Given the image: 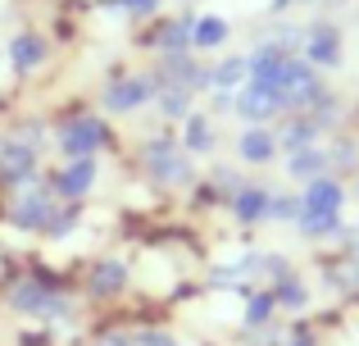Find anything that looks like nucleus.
<instances>
[{"instance_id": "19", "label": "nucleus", "mask_w": 359, "mask_h": 346, "mask_svg": "<svg viewBox=\"0 0 359 346\" xmlns=\"http://www.w3.org/2000/svg\"><path fill=\"white\" fill-rule=\"evenodd\" d=\"M182 151L187 155H205L214 146V128H210V114H187L182 119Z\"/></svg>"}, {"instance_id": "4", "label": "nucleus", "mask_w": 359, "mask_h": 346, "mask_svg": "<svg viewBox=\"0 0 359 346\" xmlns=\"http://www.w3.org/2000/svg\"><path fill=\"white\" fill-rule=\"evenodd\" d=\"M109 124L100 114H73L64 119L60 128H55V142H60V155L64 160H87V155H96L100 146H109Z\"/></svg>"}, {"instance_id": "17", "label": "nucleus", "mask_w": 359, "mask_h": 346, "mask_svg": "<svg viewBox=\"0 0 359 346\" xmlns=\"http://www.w3.org/2000/svg\"><path fill=\"white\" fill-rule=\"evenodd\" d=\"M245 78H250V60H245V55H228V60H219L210 69V87L214 91H241Z\"/></svg>"}, {"instance_id": "18", "label": "nucleus", "mask_w": 359, "mask_h": 346, "mask_svg": "<svg viewBox=\"0 0 359 346\" xmlns=\"http://www.w3.org/2000/svg\"><path fill=\"white\" fill-rule=\"evenodd\" d=\"M232 36L228 18L219 14H196V27H191V51H219L223 41Z\"/></svg>"}, {"instance_id": "15", "label": "nucleus", "mask_w": 359, "mask_h": 346, "mask_svg": "<svg viewBox=\"0 0 359 346\" xmlns=\"http://www.w3.org/2000/svg\"><path fill=\"white\" fill-rule=\"evenodd\" d=\"M5 55H9V64H14L18 73H32V69H41V64H46V41L36 32H18L14 41L5 46Z\"/></svg>"}, {"instance_id": "26", "label": "nucleus", "mask_w": 359, "mask_h": 346, "mask_svg": "<svg viewBox=\"0 0 359 346\" xmlns=\"http://www.w3.org/2000/svg\"><path fill=\"white\" fill-rule=\"evenodd\" d=\"M109 9H128V14H155L159 0H105Z\"/></svg>"}, {"instance_id": "5", "label": "nucleus", "mask_w": 359, "mask_h": 346, "mask_svg": "<svg viewBox=\"0 0 359 346\" xmlns=\"http://www.w3.org/2000/svg\"><path fill=\"white\" fill-rule=\"evenodd\" d=\"M141 160H146V173L155 178V182H164V187H187L196 178L191 155H187L177 142H168V137H150L146 151H141Z\"/></svg>"}, {"instance_id": "11", "label": "nucleus", "mask_w": 359, "mask_h": 346, "mask_svg": "<svg viewBox=\"0 0 359 346\" xmlns=\"http://www.w3.org/2000/svg\"><path fill=\"white\" fill-rule=\"evenodd\" d=\"M91 187H96V155H87V160H69L60 173L50 178V192L60 196L64 205H78Z\"/></svg>"}, {"instance_id": "10", "label": "nucleus", "mask_w": 359, "mask_h": 346, "mask_svg": "<svg viewBox=\"0 0 359 346\" xmlns=\"http://www.w3.org/2000/svg\"><path fill=\"white\" fill-rule=\"evenodd\" d=\"M191 27H196V14L159 18V23L146 32V51H159V55H187V51H191Z\"/></svg>"}, {"instance_id": "27", "label": "nucleus", "mask_w": 359, "mask_h": 346, "mask_svg": "<svg viewBox=\"0 0 359 346\" xmlns=\"http://www.w3.org/2000/svg\"><path fill=\"white\" fill-rule=\"evenodd\" d=\"M282 346H314V333H309V328H291Z\"/></svg>"}, {"instance_id": "2", "label": "nucleus", "mask_w": 359, "mask_h": 346, "mask_svg": "<svg viewBox=\"0 0 359 346\" xmlns=\"http://www.w3.org/2000/svg\"><path fill=\"white\" fill-rule=\"evenodd\" d=\"M341 205H346V187L337 182V178H314V182H305V192H300V214H296V228L300 237H332L337 228H341Z\"/></svg>"}, {"instance_id": "8", "label": "nucleus", "mask_w": 359, "mask_h": 346, "mask_svg": "<svg viewBox=\"0 0 359 346\" xmlns=\"http://www.w3.org/2000/svg\"><path fill=\"white\" fill-rule=\"evenodd\" d=\"M36 155H41V151H36L32 142H23V137H5V142H0V182H9V187L32 182Z\"/></svg>"}, {"instance_id": "24", "label": "nucleus", "mask_w": 359, "mask_h": 346, "mask_svg": "<svg viewBox=\"0 0 359 346\" xmlns=\"http://www.w3.org/2000/svg\"><path fill=\"white\" fill-rule=\"evenodd\" d=\"M137 346H182V342H177L168 328H141L137 333Z\"/></svg>"}, {"instance_id": "7", "label": "nucleus", "mask_w": 359, "mask_h": 346, "mask_svg": "<svg viewBox=\"0 0 359 346\" xmlns=\"http://www.w3.org/2000/svg\"><path fill=\"white\" fill-rule=\"evenodd\" d=\"M128 283H132V269L123 255H100L87 269V296L91 301H114V296L128 292Z\"/></svg>"}, {"instance_id": "25", "label": "nucleus", "mask_w": 359, "mask_h": 346, "mask_svg": "<svg viewBox=\"0 0 359 346\" xmlns=\"http://www.w3.org/2000/svg\"><path fill=\"white\" fill-rule=\"evenodd\" d=\"M91 346H137V333H128V328H105Z\"/></svg>"}, {"instance_id": "14", "label": "nucleus", "mask_w": 359, "mask_h": 346, "mask_svg": "<svg viewBox=\"0 0 359 346\" xmlns=\"http://www.w3.org/2000/svg\"><path fill=\"white\" fill-rule=\"evenodd\" d=\"M237 155H241V164H269L273 155H278V133H269V128H245L237 137Z\"/></svg>"}, {"instance_id": "6", "label": "nucleus", "mask_w": 359, "mask_h": 346, "mask_svg": "<svg viewBox=\"0 0 359 346\" xmlns=\"http://www.w3.org/2000/svg\"><path fill=\"white\" fill-rule=\"evenodd\" d=\"M155 91H159V78L155 73H132V78H118V82H109L105 91H100V100H105V109H114V114H132V109H141L146 100H155Z\"/></svg>"}, {"instance_id": "12", "label": "nucleus", "mask_w": 359, "mask_h": 346, "mask_svg": "<svg viewBox=\"0 0 359 346\" xmlns=\"http://www.w3.org/2000/svg\"><path fill=\"white\" fill-rule=\"evenodd\" d=\"M237 119H245V128H264L269 119H278L282 114V100H278V91H264V87H255V82H245V87L237 91Z\"/></svg>"}, {"instance_id": "16", "label": "nucleus", "mask_w": 359, "mask_h": 346, "mask_svg": "<svg viewBox=\"0 0 359 346\" xmlns=\"http://www.w3.org/2000/svg\"><path fill=\"white\" fill-rule=\"evenodd\" d=\"M332 164H327V151L323 146H300V151L287 155V173L300 178V182H314V178H323Z\"/></svg>"}, {"instance_id": "28", "label": "nucleus", "mask_w": 359, "mask_h": 346, "mask_svg": "<svg viewBox=\"0 0 359 346\" xmlns=\"http://www.w3.org/2000/svg\"><path fill=\"white\" fill-rule=\"evenodd\" d=\"M346 283H351V287H359V255L351 260V269H346Z\"/></svg>"}, {"instance_id": "13", "label": "nucleus", "mask_w": 359, "mask_h": 346, "mask_svg": "<svg viewBox=\"0 0 359 346\" xmlns=\"http://www.w3.org/2000/svg\"><path fill=\"white\" fill-rule=\"evenodd\" d=\"M269 201H273L269 187L241 182L237 192H232V214H237L241 223H264V219H269Z\"/></svg>"}, {"instance_id": "1", "label": "nucleus", "mask_w": 359, "mask_h": 346, "mask_svg": "<svg viewBox=\"0 0 359 346\" xmlns=\"http://www.w3.org/2000/svg\"><path fill=\"white\" fill-rule=\"evenodd\" d=\"M5 305L14 314H23V319H41V324H69L73 314H78V301L46 274L14 278V283L5 287Z\"/></svg>"}, {"instance_id": "21", "label": "nucleus", "mask_w": 359, "mask_h": 346, "mask_svg": "<svg viewBox=\"0 0 359 346\" xmlns=\"http://www.w3.org/2000/svg\"><path fill=\"white\" fill-rule=\"evenodd\" d=\"M155 100H159V109H164L168 119H187V114H191V91H187V87H168V82H159Z\"/></svg>"}, {"instance_id": "23", "label": "nucleus", "mask_w": 359, "mask_h": 346, "mask_svg": "<svg viewBox=\"0 0 359 346\" xmlns=\"http://www.w3.org/2000/svg\"><path fill=\"white\" fill-rule=\"evenodd\" d=\"M73 228H78V205H60V214H55L50 228H46V237H69Z\"/></svg>"}, {"instance_id": "22", "label": "nucleus", "mask_w": 359, "mask_h": 346, "mask_svg": "<svg viewBox=\"0 0 359 346\" xmlns=\"http://www.w3.org/2000/svg\"><path fill=\"white\" fill-rule=\"evenodd\" d=\"M273 310H278L273 292H250V296H245V314H241V324H245V328H264V324L273 319Z\"/></svg>"}, {"instance_id": "20", "label": "nucleus", "mask_w": 359, "mask_h": 346, "mask_svg": "<svg viewBox=\"0 0 359 346\" xmlns=\"http://www.w3.org/2000/svg\"><path fill=\"white\" fill-rule=\"evenodd\" d=\"M269 292H273V301H278V310H305L309 305V287L300 283L296 274H287L282 283H273Z\"/></svg>"}, {"instance_id": "3", "label": "nucleus", "mask_w": 359, "mask_h": 346, "mask_svg": "<svg viewBox=\"0 0 359 346\" xmlns=\"http://www.w3.org/2000/svg\"><path fill=\"white\" fill-rule=\"evenodd\" d=\"M55 214H60V196L50 192V182H36V178L23 182L9 201V223L18 232H46Z\"/></svg>"}, {"instance_id": "9", "label": "nucleus", "mask_w": 359, "mask_h": 346, "mask_svg": "<svg viewBox=\"0 0 359 346\" xmlns=\"http://www.w3.org/2000/svg\"><path fill=\"white\" fill-rule=\"evenodd\" d=\"M300 46H305V64H314V69H337V64H341V27L337 23L305 27Z\"/></svg>"}]
</instances>
